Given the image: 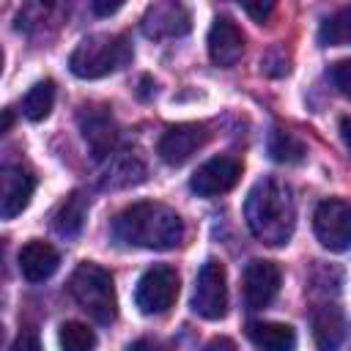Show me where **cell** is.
I'll list each match as a JSON object with an SVG mask.
<instances>
[{"label":"cell","instance_id":"obj_22","mask_svg":"<svg viewBox=\"0 0 351 351\" xmlns=\"http://www.w3.org/2000/svg\"><path fill=\"white\" fill-rule=\"evenodd\" d=\"M318 41H321V47H343V44H351V5L335 11L329 19L321 22Z\"/></svg>","mask_w":351,"mask_h":351},{"label":"cell","instance_id":"obj_9","mask_svg":"<svg viewBox=\"0 0 351 351\" xmlns=\"http://www.w3.org/2000/svg\"><path fill=\"white\" fill-rule=\"evenodd\" d=\"M280 269L271 261H250L244 269V280H241V291H244V302L250 310H263L274 302L277 291H280Z\"/></svg>","mask_w":351,"mask_h":351},{"label":"cell","instance_id":"obj_18","mask_svg":"<svg viewBox=\"0 0 351 351\" xmlns=\"http://www.w3.org/2000/svg\"><path fill=\"white\" fill-rule=\"evenodd\" d=\"M247 337L261 351H293L296 348V332L288 324L277 321H250Z\"/></svg>","mask_w":351,"mask_h":351},{"label":"cell","instance_id":"obj_25","mask_svg":"<svg viewBox=\"0 0 351 351\" xmlns=\"http://www.w3.org/2000/svg\"><path fill=\"white\" fill-rule=\"evenodd\" d=\"M11 351H44V348H41V340H38L36 332L22 329V332L16 335V340L11 343Z\"/></svg>","mask_w":351,"mask_h":351},{"label":"cell","instance_id":"obj_28","mask_svg":"<svg viewBox=\"0 0 351 351\" xmlns=\"http://www.w3.org/2000/svg\"><path fill=\"white\" fill-rule=\"evenodd\" d=\"M203 351H236V346H233V340H228V337H214Z\"/></svg>","mask_w":351,"mask_h":351},{"label":"cell","instance_id":"obj_6","mask_svg":"<svg viewBox=\"0 0 351 351\" xmlns=\"http://www.w3.org/2000/svg\"><path fill=\"white\" fill-rule=\"evenodd\" d=\"M178 271L173 266H151L137 282L134 304L145 315L167 313L178 299Z\"/></svg>","mask_w":351,"mask_h":351},{"label":"cell","instance_id":"obj_12","mask_svg":"<svg viewBox=\"0 0 351 351\" xmlns=\"http://www.w3.org/2000/svg\"><path fill=\"white\" fill-rule=\"evenodd\" d=\"M36 178L22 165H5L3 167V197H0V214L3 219H14L22 214L33 197Z\"/></svg>","mask_w":351,"mask_h":351},{"label":"cell","instance_id":"obj_15","mask_svg":"<svg viewBox=\"0 0 351 351\" xmlns=\"http://www.w3.org/2000/svg\"><path fill=\"white\" fill-rule=\"evenodd\" d=\"M145 178V167L137 156L126 154V151H112L104 159V167L99 173V186L101 189H123V186H134Z\"/></svg>","mask_w":351,"mask_h":351},{"label":"cell","instance_id":"obj_23","mask_svg":"<svg viewBox=\"0 0 351 351\" xmlns=\"http://www.w3.org/2000/svg\"><path fill=\"white\" fill-rule=\"evenodd\" d=\"M60 351H93L96 348V335L80 321H66L60 326Z\"/></svg>","mask_w":351,"mask_h":351},{"label":"cell","instance_id":"obj_7","mask_svg":"<svg viewBox=\"0 0 351 351\" xmlns=\"http://www.w3.org/2000/svg\"><path fill=\"white\" fill-rule=\"evenodd\" d=\"M313 228L318 241L329 252H346L351 250V203L329 197L318 203L313 214Z\"/></svg>","mask_w":351,"mask_h":351},{"label":"cell","instance_id":"obj_29","mask_svg":"<svg viewBox=\"0 0 351 351\" xmlns=\"http://www.w3.org/2000/svg\"><path fill=\"white\" fill-rule=\"evenodd\" d=\"M90 8H93V14H101V16H104V14H115V11L121 8V3H99V0H96Z\"/></svg>","mask_w":351,"mask_h":351},{"label":"cell","instance_id":"obj_17","mask_svg":"<svg viewBox=\"0 0 351 351\" xmlns=\"http://www.w3.org/2000/svg\"><path fill=\"white\" fill-rule=\"evenodd\" d=\"M348 324L340 307L335 304H321L313 313V340L318 351H337L346 340Z\"/></svg>","mask_w":351,"mask_h":351},{"label":"cell","instance_id":"obj_24","mask_svg":"<svg viewBox=\"0 0 351 351\" xmlns=\"http://www.w3.org/2000/svg\"><path fill=\"white\" fill-rule=\"evenodd\" d=\"M332 82H335V88H337L340 93L351 96V58L337 60V63L332 66Z\"/></svg>","mask_w":351,"mask_h":351},{"label":"cell","instance_id":"obj_10","mask_svg":"<svg viewBox=\"0 0 351 351\" xmlns=\"http://www.w3.org/2000/svg\"><path fill=\"white\" fill-rule=\"evenodd\" d=\"M208 143V129L203 123H178V126H170L162 137H159V156L162 162L178 167L184 165L195 151H200L203 145Z\"/></svg>","mask_w":351,"mask_h":351},{"label":"cell","instance_id":"obj_21","mask_svg":"<svg viewBox=\"0 0 351 351\" xmlns=\"http://www.w3.org/2000/svg\"><path fill=\"white\" fill-rule=\"evenodd\" d=\"M52 104H55V82L41 80L27 90V96L22 101V112H25L27 121H44L49 115Z\"/></svg>","mask_w":351,"mask_h":351},{"label":"cell","instance_id":"obj_20","mask_svg":"<svg viewBox=\"0 0 351 351\" xmlns=\"http://www.w3.org/2000/svg\"><path fill=\"white\" fill-rule=\"evenodd\" d=\"M266 148H269V156L274 162H280V165H296V162H302L307 156L304 143L288 129H271Z\"/></svg>","mask_w":351,"mask_h":351},{"label":"cell","instance_id":"obj_16","mask_svg":"<svg viewBox=\"0 0 351 351\" xmlns=\"http://www.w3.org/2000/svg\"><path fill=\"white\" fill-rule=\"evenodd\" d=\"M58 263H60V255L47 241L33 239L19 250V271L27 282H44L47 277L55 274Z\"/></svg>","mask_w":351,"mask_h":351},{"label":"cell","instance_id":"obj_11","mask_svg":"<svg viewBox=\"0 0 351 351\" xmlns=\"http://www.w3.org/2000/svg\"><path fill=\"white\" fill-rule=\"evenodd\" d=\"M189 11L178 3H154L143 16V33L148 38H176L189 33Z\"/></svg>","mask_w":351,"mask_h":351},{"label":"cell","instance_id":"obj_8","mask_svg":"<svg viewBox=\"0 0 351 351\" xmlns=\"http://www.w3.org/2000/svg\"><path fill=\"white\" fill-rule=\"evenodd\" d=\"M239 178H241V159H236V156H214V159L203 162L195 170L189 186L200 197H217V195L230 192L239 184Z\"/></svg>","mask_w":351,"mask_h":351},{"label":"cell","instance_id":"obj_30","mask_svg":"<svg viewBox=\"0 0 351 351\" xmlns=\"http://www.w3.org/2000/svg\"><path fill=\"white\" fill-rule=\"evenodd\" d=\"M340 134H343V143H346L348 151H351V118H343V121H340Z\"/></svg>","mask_w":351,"mask_h":351},{"label":"cell","instance_id":"obj_2","mask_svg":"<svg viewBox=\"0 0 351 351\" xmlns=\"http://www.w3.org/2000/svg\"><path fill=\"white\" fill-rule=\"evenodd\" d=\"M112 239L123 247L173 250L184 241V219L165 203H132L112 219Z\"/></svg>","mask_w":351,"mask_h":351},{"label":"cell","instance_id":"obj_14","mask_svg":"<svg viewBox=\"0 0 351 351\" xmlns=\"http://www.w3.org/2000/svg\"><path fill=\"white\" fill-rule=\"evenodd\" d=\"M80 126L99 159H107L115 151L118 132H115V123H112V115L107 112V107H85L80 112Z\"/></svg>","mask_w":351,"mask_h":351},{"label":"cell","instance_id":"obj_19","mask_svg":"<svg viewBox=\"0 0 351 351\" xmlns=\"http://www.w3.org/2000/svg\"><path fill=\"white\" fill-rule=\"evenodd\" d=\"M85 217H88V197L82 192H71L60 206L58 211L52 214V228L55 233H60L63 239H74L82 225H85Z\"/></svg>","mask_w":351,"mask_h":351},{"label":"cell","instance_id":"obj_13","mask_svg":"<svg viewBox=\"0 0 351 351\" xmlns=\"http://www.w3.org/2000/svg\"><path fill=\"white\" fill-rule=\"evenodd\" d=\"M208 58L217 63V66H233L241 55H244V33L241 27L228 19V16H217L211 30H208Z\"/></svg>","mask_w":351,"mask_h":351},{"label":"cell","instance_id":"obj_1","mask_svg":"<svg viewBox=\"0 0 351 351\" xmlns=\"http://www.w3.org/2000/svg\"><path fill=\"white\" fill-rule=\"evenodd\" d=\"M244 217L252 236L269 247H282L296 228V200L285 181L261 178L244 203Z\"/></svg>","mask_w":351,"mask_h":351},{"label":"cell","instance_id":"obj_5","mask_svg":"<svg viewBox=\"0 0 351 351\" xmlns=\"http://www.w3.org/2000/svg\"><path fill=\"white\" fill-rule=\"evenodd\" d=\"M192 310L206 321H219L228 313V274L219 261H206L192 291Z\"/></svg>","mask_w":351,"mask_h":351},{"label":"cell","instance_id":"obj_26","mask_svg":"<svg viewBox=\"0 0 351 351\" xmlns=\"http://www.w3.org/2000/svg\"><path fill=\"white\" fill-rule=\"evenodd\" d=\"M241 8H244V11H247V14L255 19V22H263V19H266V16L274 11V5H271V3H244Z\"/></svg>","mask_w":351,"mask_h":351},{"label":"cell","instance_id":"obj_4","mask_svg":"<svg viewBox=\"0 0 351 351\" xmlns=\"http://www.w3.org/2000/svg\"><path fill=\"white\" fill-rule=\"evenodd\" d=\"M69 293L74 296V302L101 326L112 324L118 315V299H115V282L112 274L99 266V263H80L71 271L69 280Z\"/></svg>","mask_w":351,"mask_h":351},{"label":"cell","instance_id":"obj_27","mask_svg":"<svg viewBox=\"0 0 351 351\" xmlns=\"http://www.w3.org/2000/svg\"><path fill=\"white\" fill-rule=\"evenodd\" d=\"M126 351H165V348H162L156 340H148V337H143V340H134V343H132Z\"/></svg>","mask_w":351,"mask_h":351},{"label":"cell","instance_id":"obj_3","mask_svg":"<svg viewBox=\"0 0 351 351\" xmlns=\"http://www.w3.org/2000/svg\"><path fill=\"white\" fill-rule=\"evenodd\" d=\"M134 49L123 33H96L77 44L69 58V69L80 80H99L121 71L132 63Z\"/></svg>","mask_w":351,"mask_h":351},{"label":"cell","instance_id":"obj_31","mask_svg":"<svg viewBox=\"0 0 351 351\" xmlns=\"http://www.w3.org/2000/svg\"><path fill=\"white\" fill-rule=\"evenodd\" d=\"M11 121H14V118H11V110H5V121H3V132H8V129H11Z\"/></svg>","mask_w":351,"mask_h":351}]
</instances>
